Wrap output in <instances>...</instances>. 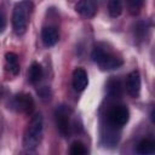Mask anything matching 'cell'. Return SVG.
Instances as JSON below:
<instances>
[{
	"label": "cell",
	"mask_w": 155,
	"mask_h": 155,
	"mask_svg": "<svg viewBox=\"0 0 155 155\" xmlns=\"http://www.w3.org/2000/svg\"><path fill=\"white\" fill-rule=\"evenodd\" d=\"M42 133H44V117L41 114H35L30 119L24 132L23 145L25 150L34 151L39 147L42 139Z\"/></svg>",
	"instance_id": "cell-1"
},
{
	"label": "cell",
	"mask_w": 155,
	"mask_h": 155,
	"mask_svg": "<svg viewBox=\"0 0 155 155\" xmlns=\"http://www.w3.org/2000/svg\"><path fill=\"white\" fill-rule=\"evenodd\" d=\"M31 10L33 2L30 0H23L15 6L12 13V28L17 35H23L25 33Z\"/></svg>",
	"instance_id": "cell-2"
},
{
	"label": "cell",
	"mask_w": 155,
	"mask_h": 155,
	"mask_svg": "<svg viewBox=\"0 0 155 155\" xmlns=\"http://www.w3.org/2000/svg\"><path fill=\"white\" fill-rule=\"evenodd\" d=\"M92 59L93 62L103 70H113L117 69L122 65V59L111 54L110 52L105 51L104 48L96 47L92 52Z\"/></svg>",
	"instance_id": "cell-3"
},
{
	"label": "cell",
	"mask_w": 155,
	"mask_h": 155,
	"mask_svg": "<svg viewBox=\"0 0 155 155\" xmlns=\"http://www.w3.org/2000/svg\"><path fill=\"white\" fill-rule=\"evenodd\" d=\"M128 119H130L128 109L122 105L115 107L108 113V121L114 127H122L124 125L127 124Z\"/></svg>",
	"instance_id": "cell-4"
},
{
	"label": "cell",
	"mask_w": 155,
	"mask_h": 155,
	"mask_svg": "<svg viewBox=\"0 0 155 155\" xmlns=\"http://www.w3.org/2000/svg\"><path fill=\"white\" fill-rule=\"evenodd\" d=\"M98 6H99V0H80L76 4L75 10L82 17L92 18L96 16L98 11Z\"/></svg>",
	"instance_id": "cell-5"
},
{
	"label": "cell",
	"mask_w": 155,
	"mask_h": 155,
	"mask_svg": "<svg viewBox=\"0 0 155 155\" xmlns=\"http://www.w3.org/2000/svg\"><path fill=\"white\" fill-rule=\"evenodd\" d=\"M56 122L59 132L63 136H68L70 133V116H69V109L65 107H61L56 111Z\"/></svg>",
	"instance_id": "cell-6"
},
{
	"label": "cell",
	"mask_w": 155,
	"mask_h": 155,
	"mask_svg": "<svg viewBox=\"0 0 155 155\" xmlns=\"http://www.w3.org/2000/svg\"><path fill=\"white\" fill-rule=\"evenodd\" d=\"M12 105L18 111H22V113H31V110L34 108V101H33V98H31L30 94L21 93V94H17L13 98Z\"/></svg>",
	"instance_id": "cell-7"
},
{
	"label": "cell",
	"mask_w": 155,
	"mask_h": 155,
	"mask_svg": "<svg viewBox=\"0 0 155 155\" xmlns=\"http://www.w3.org/2000/svg\"><path fill=\"white\" fill-rule=\"evenodd\" d=\"M126 90H127V93L133 98L139 96V92H140V75L137 70L128 74L127 79H126Z\"/></svg>",
	"instance_id": "cell-8"
},
{
	"label": "cell",
	"mask_w": 155,
	"mask_h": 155,
	"mask_svg": "<svg viewBox=\"0 0 155 155\" xmlns=\"http://www.w3.org/2000/svg\"><path fill=\"white\" fill-rule=\"evenodd\" d=\"M88 85L87 73L82 68H78L73 73V87L76 92H82Z\"/></svg>",
	"instance_id": "cell-9"
},
{
	"label": "cell",
	"mask_w": 155,
	"mask_h": 155,
	"mask_svg": "<svg viewBox=\"0 0 155 155\" xmlns=\"http://www.w3.org/2000/svg\"><path fill=\"white\" fill-rule=\"evenodd\" d=\"M59 33L56 27H45L41 31V40L46 47H52L58 42Z\"/></svg>",
	"instance_id": "cell-10"
},
{
	"label": "cell",
	"mask_w": 155,
	"mask_h": 155,
	"mask_svg": "<svg viewBox=\"0 0 155 155\" xmlns=\"http://www.w3.org/2000/svg\"><path fill=\"white\" fill-rule=\"evenodd\" d=\"M6 58V68L12 75H17L19 73V63H18V57L13 52H8L5 56Z\"/></svg>",
	"instance_id": "cell-11"
},
{
	"label": "cell",
	"mask_w": 155,
	"mask_h": 155,
	"mask_svg": "<svg viewBox=\"0 0 155 155\" xmlns=\"http://www.w3.org/2000/svg\"><path fill=\"white\" fill-rule=\"evenodd\" d=\"M154 151H155V143L151 139H143L137 145L138 154L148 155V154H154Z\"/></svg>",
	"instance_id": "cell-12"
},
{
	"label": "cell",
	"mask_w": 155,
	"mask_h": 155,
	"mask_svg": "<svg viewBox=\"0 0 155 155\" xmlns=\"http://www.w3.org/2000/svg\"><path fill=\"white\" fill-rule=\"evenodd\" d=\"M29 80L31 84H36L41 80L42 75H44V71H42V68L39 63H33L30 69H29Z\"/></svg>",
	"instance_id": "cell-13"
},
{
	"label": "cell",
	"mask_w": 155,
	"mask_h": 155,
	"mask_svg": "<svg viewBox=\"0 0 155 155\" xmlns=\"http://www.w3.org/2000/svg\"><path fill=\"white\" fill-rule=\"evenodd\" d=\"M108 8H109V15L111 17L114 18L119 17L122 13V8H124L122 0H109Z\"/></svg>",
	"instance_id": "cell-14"
},
{
	"label": "cell",
	"mask_w": 155,
	"mask_h": 155,
	"mask_svg": "<svg viewBox=\"0 0 155 155\" xmlns=\"http://www.w3.org/2000/svg\"><path fill=\"white\" fill-rule=\"evenodd\" d=\"M126 4H127L128 12L131 15H137V13H139L140 8L143 7L144 0H126Z\"/></svg>",
	"instance_id": "cell-15"
},
{
	"label": "cell",
	"mask_w": 155,
	"mask_h": 155,
	"mask_svg": "<svg viewBox=\"0 0 155 155\" xmlns=\"http://www.w3.org/2000/svg\"><path fill=\"white\" fill-rule=\"evenodd\" d=\"M108 93L113 97L120 96L121 94V84L119 80H110L108 82Z\"/></svg>",
	"instance_id": "cell-16"
},
{
	"label": "cell",
	"mask_w": 155,
	"mask_h": 155,
	"mask_svg": "<svg viewBox=\"0 0 155 155\" xmlns=\"http://www.w3.org/2000/svg\"><path fill=\"white\" fill-rule=\"evenodd\" d=\"M86 153H87V150H86V148L84 147L82 143L75 142V143L71 144L70 154H73V155H84V154H86Z\"/></svg>",
	"instance_id": "cell-17"
},
{
	"label": "cell",
	"mask_w": 155,
	"mask_h": 155,
	"mask_svg": "<svg viewBox=\"0 0 155 155\" xmlns=\"http://www.w3.org/2000/svg\"><path fill=\"white\" fill-rule=\"evenodd\" d=\"M6 28V18H5V15L0 11V33H2Z\"/></svg>",
	"instance_id": "cell-18"
}]
</instances>
